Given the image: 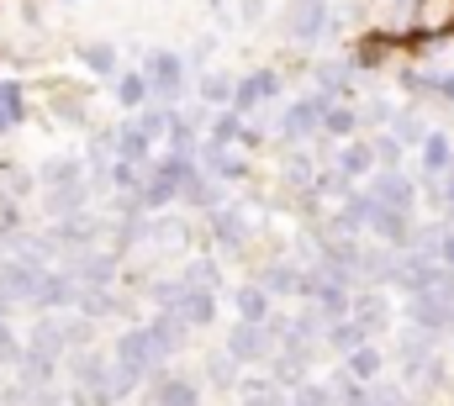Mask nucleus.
Returning a JSON list of instances; mask_svg holds the SVG:
<instances>
[{"instance_id": "f3484780", "label": "nucleus", "mask_w": 454, "mask_h": 406, "mask_svg": "<svg viewBox=\"0 0 454 406\" xmlns=\"http://www.w3.org/2000/svg\"><path fill=\"white\" fill-rule=\"evenodd\" d=\"M232 306H238V322H270V291H259V285H243Z\"/></svg>"}, {"instance_id": "6ab92c4d", "label": "nucleus", "mask_w": 454, "mask_h": 406, "mask_svg": "<svg viewBox=\"0 0 454 406\" xmlns=\"http://www.w3.org/2000/svg\"><path fill=\"white\" fill-rule=\"evenodd\" d=\"M43 185H48V191H69V185H85V175H80V164H74V159H48Z\"/></svg>"}, {"instance_id": "423d86ee", "label": "nucleus", "mask_w": 454, "mask_h": 406, "mask_svg": "<svg viewBox=\"0 0 454 406\" xmlns=\"http://www.w3.org/2000/svg\"><path fill=\"white\" fill-rule=\"evenodd\" d=\"M370 201L391 206V211H412V180H407V175H396V169H386V175L370 185Z\"/></svg>"}, {"instance_id": "ddd939ff", "label": "nucleus", "mask_w": 454, "mask_h": 406, "mask_svg": "<svg viewBox=\"0 0 454 406\" xmlns=\"http://www.w3.org/2000/svg\"><path fill=\"white\" fill-rule=\"evenodd\" d=\"M207 175H212V180H243V175H248V159L232 153V148H223V143H212V148H207Z\"/></svg>"}, {"instance_id": "f8f14e48", "label": "nucleus", "mask_w": 454, "mask_h": 406, "mask_svg": "<svg viewBox=\"0 0 454 406\" xmlns=\"http://www.w3.org/2000/svg\"><path fill=\"white\" fill-rule=\"evenodd\" d=\"M270 348V322H238L232 327V354L238 359H259Z\"/></svg>"}, {"instance_id": "aec40b11", "label": "nucleus", "mask_w": 454, "mask_h": 406, "mask_svg": "<svg viewBox=\"0 0 454 406\" xmlns=\"http://www.w3.org/2000/svg\"><path fill=\"white\" fill-rule=\"evenodd\" d=\"M296 285H301V269H296V264H270L259 291H270V296H296Z\"/></svg>"}, {"instance_id": "20e7f679", "label": "nucleus", "mask_w": 454, "mask_h": 406, "mask_svg": "<svg viewBox=\"0 0 454 406\" xmlns=\"http://www.w3.org/2000/svg\"><path fill=\"white\" fill-rule=\"evenodd\" d=\"M343 316H348V322H354V327L370 338V332H380V327L391 322V306H386V296H380V291H354Z\"/></svg>"}, {"instance_id": "9b49d317", "label": "nucleus", "mask_w": 454, "mask_h": 406, "mask_svg": "<svg viewBox=\"0 0 454 406\" xmlns=\"http://www.w3.org/2000/svg\"><path fill=\"white\" fill-rule=\"evenodd\" d=\"M396 53V37H386V32H370L359 48H354V59H348V69H380L386 59Z\"/></svg>"}, {"instance_id": "39448f33", "label": "nucleus", "mask_w": 454, "mask_h": 406, "mask_svg": "<svg viewBox=\"0 0 454 406\" xmlns=\"http://www.w3.org/2000/svg\"><path fill=\"white\" fill-rule=\"evenodd\" d=\"M323 111H328V96H301V101L286 111V121H280V137H312L317 127H323Z\"/></svg>"}, {"instance_id": "7ed1b4c3", "label": "nucleus", "mask_w": 454, "mask_h": 406, "mask_svg": "<svg viewBox=\"0 0 454 406\" xmlns=\"http://www.w3.org/2000/svg\"><path fill=\"white\" fill-rule=\"evenodd\" d=\"M286 32H291V43H317L328 32V0H296L286 16Z\"/></svg>"}, {"instance_id": "dca6fc26", "label": "nucleus", "mask_w": 454, "mask_h": 406, "mask_svg": "<svg viewBox=\"0 0 454 406\" xmlns=\"http://www.w3.org/2000/svg\"><path fill=\"white\" fill-rule=\"evenodd\" d=\"M48 101H53V116H59V121H74V127H80V121H85V105H90V96H85V90H69V85H59Z\"/></svg>"}, {"instance_id": "9d476101", "label": "nucleus", "mask_w": 454, "mask_h": 406, "mask_svg": "<svg viewBox=\"0 0 454 406\" xmlns=\"http://www.w3.org/2000/svg\"><path fill=\"white\" fill-rule=\"evenodd\" d=\"M370 169H375V148H370V143H343V153H339V169H333V175H339L343 185H354V180H364Z\"/></svg>"}, {"instance_id": "f257e3e1", "label": "nucleus", "mask_w": 454, "mask_h": 406, "mask_svg": "<svg viewBox=\"0 0 454 406\" xmlns=\"http://www.w3.org/2000/svg\"><path fill=\"white\" fill-rule=\"evenodd\" d=\"M143 80H148V96H180L185 90V59L180 53H148Z\"/></svg>"}, {"instance_id": "393cba45", "label": "nucleus", "mask_w": 454, "mask_h": 406, "mask_svg": "<svg viewBox=\"0 0 454 406\" xmlns=\"http://www.w3.org/2000/svg\"><path fill=\"white\" fill-rule=\"evenodd\" d=\"M348 370H354V375H364V380H370V375H375V370H380V354H375V348H364V343H359V348H354V359H348Z\"/></svg>"}, {"instance_id": "412c9836", "label": "nucleus", "mask_w": 454, "mask_h": 406, "mask_svg": "<svg viewBox=\"0 0 454 406\" xmlns=\"http://www.w3.org/2000/svg\"><path fill=\"white\" fill-rule=\"evenodd\" d=\"M323 127H328L333 137H348V132L359 127V111H354V105H343V101H328V111H323Z\"/></svg>"}, {"instance_id": "b1692460", "label": "nucleus", "mask_w": 454, "mask_h": 406, "mask_svg": "<svg viewBox=\"0 0 454 406\" xmlns=\"http://www.w3.org/2000/svg\"><path fill=\"white\" fill-rule=\"evenodd\" d=\"M201 96H207L212 105L232 101V80H227V74H207V80H201Z\"/></svg>"}, {"instance_id": "2eb2a0df", "label": "nucleus", "mask_w": 454, "mask_h": 406, "mask_svg": "<svg viewBox=\"0 0 454 406\" xmlns=\"http://www.w3.org/2000/svg\"><path fill=\"white\" fill-rule=\"evenodd\" d=\"M21 111H27V90H21V80H0V132H11V127L21 121Z\"/></svg>"}, {"instance_id": "4468645a", "label": "nucleus", "mask_w": 454, "mask_h": 406, "mask_svg": "<svg viewBox=\"0 0 454 406\" xmlns=\"http://www.w3.org/2000/svg\"><path fill=\"white\" fill-rule=\"evenodd\" d=\"M454 27V0H418V32L439 37Z\"/></svg>"}, {"instance_id": "f03ea898", "label": "nucleus", "mask_w": 454, "mask_h": 406, "mask_svg": "<svg viewBox=\"0 0 454 406\" xmlns=\"http://www.w3.org/2000/svg\"><path fill=\"white\" fill-rule=\"evenodd\" d=\"M280 96V74L275 69H254L243 80H232V111H254V105L275 101Z\"/></svg>"}, {"instance_id": "1a4fd4ad", "label": "nucleus", "mask_w": 454, "mask_h": 406, "mask_svg": "<svg viewBox=\"0 0 454 406\" xmlns=\"http://www.w3.org/2000/svg\"><path fill=\"white\" fill-rule=\"evenodd\" d=\"M212 232H217V243L223 248H248V216L238 211V206H227V211H212Z\"/></svg>"}, {"instance_id": "0eeeda50", "label": "nucleus", "mask_w": 454, "mask_h": 406, "mask_svg": "<svg viewBox=\"0 0 454 406\" xmlns=\"http://www.w3.org/2000/svg\"><path fill=\"white\" fill-rule=\"evenodd\" d=\"M418 148H423V175H428V180H444V175L454 169V143L444 137V132H423Z\"/></svg>"}, {"instance_id": "4be33fe9", "label": "nucleus", "mask_w": 454, "mask_h": 406, "mask_svg": "<svg viewBox=\"0 0 454 406\" xmlns=\"http://www.w3.org/2000/svg\"><path fill=\"white\" fill-rule=\"evenodd\" d=\"M80 59H85L90 74H116V48H106V43H85Z\"/></svg>"}, {"instance_id": "bb28decb", "label": "nucleus", "mask_w": 454, "mask_h": 406, "mask_svg": "<svg viewBox=\"0 0 454 406\" xmlns=\"http://www.w3.org/2000/svg\"><path fill=\"white\" fill-rule=\"evenodd\" d=\"M444 201L454 206V169H450V175H444Z\"/></svg>"}, {"instance_id": "a878e982", "label": "nucleus", "mask_w": 454, "mask_h": 406, "mask_svg": "<svg viewBox=\"0 0 454 406\" xmlns=\"http://www.w3.org/2000/svg\"><path fill=\"white\" fill-rule=\"evenodd\" d=\"M0 359H16V338H11V322L0 316Z\"/></svg>"}, {"instance_id": "a211bd4d", "label": "nucleus", "mask_w": 454, "mask_h": 406, "mask_svg": "<svg viewBox=\"0 0 454 406\" xmlns=\"http://www.w3.org/2000/svg\"><path fill=\"white\" fill-rule=\"evenodd\" d=\"M116 80V101L127 105V111H137V105L148 101V80H143V69H127V74H112Z\"/></svg>"}, {"instance_id": "5701e85b", "label": "nucleus", "mask_w": 454, "mask_h": 406, "mask_svg": "<svg viewBox=\"0 0 454 406\" xmlns=\"http://www.w3.org/2000/svg\"><path fill=\"white\" fill-rule=\"evenodd\" d=\"M238 137H243V111H223V116H217V127H212V143L232 148Z\"/></svg>"}, {"instance_id": "6e6552de", "label": "nucleus", "mask_w": 454, "mask_h": 406, "mask_svg": "<svg viewBox=\"0 0 454 406\" xmlns=\"http://www.w3.org/2000/svg\"><path fill=\"white\" fill-rule=\"evenodd\" d=\"M74 291H80V280H74L69 269H59V275H48V269H43V280H37L32 301H37V306H69V301H74Z\"/></svg>"}]
</instances>
